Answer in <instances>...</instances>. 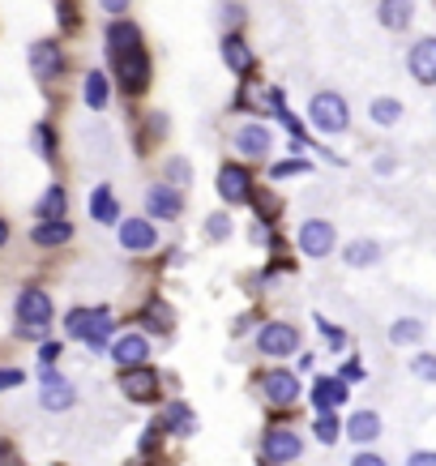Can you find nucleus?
<instances>
[{"mask_svg":"<svg viewBox=\"0 0 436 466\" xmlns=\"http://www.w3.org/2000/svg\"><path fill=\"white\" fill-rule=\"evenodd\" d=\"M316 330H321V334H325V338H330L334 346H342V343H346V334H342L339 325H330L325 317H316Z\"/></svg>","mask_w":436,"mask_h":466,"instance_id":"58836bf2","label":"nucleus"},{"mask_svg":"<svg viewBox=\"0 0 436 466\" xmlns=\"http://www.w3.org/2000/svg\"><path fill=\"white\" fill-rule=\"evenodd\" d=\"M112 65H116V74H121L124 95H142L145 86H150V56H145V48L124 51V56H116Z\"/></svg>","mask_w":436,"mask_h":466,"instance_id":"6e6552de","label":"nucleus"},{"mask_svg":"<svg viewBox=\"0 0 436 466\" xmlns=\"http://www.w3.org/2000/svg\"><path fill=\"white\" fill-rule=\"evenodd\" d=\"M0 466H18V458H13V449H9V445H0Z\"/></svg>","mask_w":436,"mask_h":466,"instance_id":"a18cd8bd","label":"nucleus"},{"mask_svg":"<svg viewBox=\"0 0 436 466\" xmlns=\"http://www.w3.org/2000/svg\"><path fill=\"white\" fill-rule=\"evenodd\" d=\"M257 351H261V355H274V360L295 355V351H300V330L287 325V321H269V325L257 330Z\"/></svg>","mask_w":436,"mask_h":466,"instance_id":"39448f33","label":"nucleus"},{"mask_svg":"<svg viewBox=\"0 0 436 466\" xmlns=\"http://www.w3.org/2000/svg\"><path fill=\"white\" fill-rule=\"evenodd\" d=\"M351 466H385V458H381V454H360Z\"/></svg>","mask_w":436,"mask_h":466,"instance_id":"c03bdc74","label":"nucleus"},{"mask_svg":"<svg viewBox=\"0 0 436 466\" xmlns=\"http://www.w3.org/2000/svg\"><path fill=\"white\" fill-rule=\"evenodd\" d=\"M107 355H112L121 369H137V364H145V355H150V343H145L142 334H121Z\"/></svg>","mask_w":436,"mask_h":466,"instance_id":"f3484780","label":"nucleus"},{"mask_svg":"<svg viewBox=\"0 0 436 466\" xmlns=\"http://www.w3.org/2000/svg\"><path fill=\"white\" fill-rule=\"evenodd\" d=\"M308 120H313L316 133H330V137H339L351 128V107H346V98L334 95V90H321L313 95L308 103Z\"/></svg>","mask_w":436,"mask_h":466,"instance_id":"f257e3e1","label":"nucleus"},{"mask_svg":"<svg viewBox=\"0 0 436 466\" xmlns=\"http://www.w3.org/2000/svg\"><path fill=\"white\" fill-rule=\"evenodd\" d=\"M121 393L128 398V402H154V398H159V372H150L145 364H137V369H124Z\"/></svg>","mask_w":436,"mask_h":466,"instance_id":"9b49d317","label":"nucleus"},{"mask_svg":"<svg viewBox=\"0 0 436 466\" xmlns=\"http://www.w3.org/2000/svg\"><path fill=\"white\" fill-rule=\"evenodd\" d=\"M4 245H9V222L0 219V248H4Z\"/></svg>","mask_w":436,"mask_h":466,"instance_id":"de8ad7c7","label":"nucleus"},{"mask_svg":"<svg viewBox=\"0 0 436 466\" xmlns=\"http://www.w3.org/2000/svg\"><path fill=\"white\" fill-rule=\"evenodd\" d=\"M145 325H150V330H159V334L171 330V308L163 304V299H154V304L145 308Z\"/></svg>","mask_w":436,"mask_h":466,"instance_id":"473e14b6","label":"nucleus"},{"mask_svg":"<svg viewBox=\"0 0 436 466\" xmlns=\"http://www.w3.org/2000/svg\"><path fill=\"white\" fill-rule=\"evenodd\" d=\"M137 48H142V30L133 22H112V30H107V51H112V60L124 56V51H137Z\"/></svg>","mask_w":436,"mask_h":466,"instance_id":"aec40b11","label":"nucleus"},{"mask_svg":"<svg viewBox=\"0 0 436 466\" xmlns=\"http://www.w3.org/2000/svg\"><path fill=\"white\" fill-rule=\"evenodd\" d=\"M222 26H227V30H240V26H244V9H240V4H227V9H222Z\"/></svg>","mask_w":436,"mask_h":466,"instance_id":"ea45409f","label":"nucleus"},{"mask_svg":"<svg viewBox=\"0 0 436 466\" xmlns=\"http://www.w3.org/2000/svg\"><path fill=\"white\" fill-rule=\"evenodd\" d=\"M342 261H346V266H355V270L377 266V261H381V245H377V240H355V245L342 248Z\"/></svg>","mask_w":436,"mask_h":466,"instance_id":"a878e982","label":"nucleus"},{"mask_svg":"<svg viewBox=\"0 0 436 466\" xmlns=\"http://www.w3.org/2000/svg\"><path fill=\"white\" fill-rule=\"evenodd\" d=\"M159 428H167V432H175V437H193V432H197V416L184 407V402H171L167 411L159 416Z\"/></svg>","mask_w":436,"mask_h":466,"instance_id":"4be33fe9","label":"nucleus"},{"mask_svg":"<svg viewBox=\"0 0 436 466\" xmlns=\"http://www.w3.org/2000/svg\"><path fill=\"white\" fill-rule=\"evenodd\" d=\"M407 466H436V454L432 449H419V454H411V462Z\"/></svg>","mask_w":436,"mask_h":466,"instance_id":"a19ab883","label":"nucleus"},{"mask_svg":"<svg viewBox=\"0 0 436 466\" xmlns=\"http://www.w3.org/2000/svg\"><path fill=\"white\" fill-rule=\"evenodd\" d=\"M304 454V437L295 432V428H269L266 437H261V458L269 466H287L295 462Z\"/></svg>","mask_w":436,"mask_h":466,"instance_id":"20e7f679","label":"nucleus"},{"mask_svg":"<svg viewBox=\"0 0 436 466\" xmlns=\"http://www.w3.org/2000/svg\"><path fill=\"white\" fill-rule=\"evenodd\" d=\"M231 231H236V227H231V214H210V219H206V236H210V240H231Z\"/></svg>","mask_w":436,"mask_h":466,"instance_id":"72a5a7b5","label":"nucleus"},{"mask_svg":"<svg viewBox=\"0 0 436 466\" xmlns=\"http://www.w3.org/2000/svg\"><path fill=\"white\" fill-rule=\"evenodd\" d=\"M218 197H222V201H231V206H244V201H253V175L244 172L240 163H227V167H218Z\"/></svg>","mask_w":436,"mask_h":466,"instance_id":"1a4fd4ad","label":"nucleus"},{"mask_svg":"<svg viewBox=\"0 0 436 466\" xmlns=\"http://www.w3.org/2000/svg\"><path fill=\"white\" fill-rule=\"evenodd\" d=\"M261 393L274 407H291V402H300V377L287 369H274L261 377Z\"/></svg>","mask_w":436,"mask_h":466,"instance_id":"9d476101","label":"nucleus"},{"mask_svg":"<svg viewBox=\"0 0 436 466\" xmlns=\"http://www.w3.org/2000/svg\"><path fill=\"white\" fill-rule=\"evenodd\" d=\"M121 245L128 252H150V248L159 245V236H154V227L145 219H124L121 222Z\"/></svg>","mask_w":436,"mask_h":466,"instance_id":"a211bd4d","label":"nucleus"},{"mask_svg":"<svg viewBox=\"0 0 436 466\" xmlns=\"http://www.w3.org/2000/svg\"><path fill=\"white\" fill-rule=\"evenodd\" d=\"M39 402H43V411H69L73 402H77V390L43 364V398H39Z\"/></svg>","mask_w":436,"mask_h":466,"instance_id":"dca6fc26","label":"nucleus"},{"mask_svg":"<svg viewBox=\"0 0 436 466\" xmlns=\"http://www.w3.org/2000/svg\"><path fill=\"white\" fill-rule=\"evenodd\" d=\"M30 69H35L39 82H56V77L65 74V51H60V43L39 39V43L30 48Z\"/></svg>","mask_w":436,"mask_h":466,"instance_id":"f8f14e48","label":"nucleus"},{"mask_svg":"<svg viewBox=\"0 0 436 466\" xmlns=\"http://www.w3.org/2000/svg\"><path fill=\"white\" fill-rule=\"evenodd\" d=\"M107 95H112V90H107V74H103V69H90L86 82H82L86 107H90V112H103V107H107Z\"/></svg>","mask_w":436,"mask_h":466,"instance_id":"393cba45","label":"nucleus"},{"mask_svg":"<svg viewBox=\"0 0 436 466\" xmlns=\"http://www.w3.org/2000/svg\"><path fill=\"white\" fill-rule=\"evenodd\" d=\"M304 172H313V163H308V159H287V163L269 167V175H274V180H291V175H304Z\"/></svg>","mask_w":436,"mask_h":466,"instance_id":"c9c22d12","label":"nucleus"},{"mask_svg":"<svg viewBox=\"0 0 436 466\" xmlns=\"http://www.w3.org/2000/svg\"><path fill=\"white\" fill-rule=\"evenodd\" d=\"M419 338H424V321L402 317V321H393V325H389V343H393V346H415Z\"/></svg>","mask_w":436,"mask_h":466,"instance_id":"c85d7f7f","label":"nucleus"},{"mask_svg":"<svg viewBox=\"0 0 436 466\" xmlns=\"http://www.w3.org/2000/svg\"><path fill=\"white\" fill-rule=\"evenodd\" d=\"M346 437H351L355 445H372L377 437H381V416H377V411H360V416H351Z\"/></svg>","mask_w":436,"mask_h":466,"instance_id":"b1692460","label":"nucleus"},{"mask_svg":"<svg viewBox=\"0 0 436 466\" xmlns=\"http://www.w3.org/2000/svg\"><path fill=\"white\" fill-rule=\"evenodd\" d=\"M218 51H222V65H227L236 77H248L253 69H257V56H253V48L240 39V30H227V35H222V48H218Z\"/></svg>","mask_w":436,"mask_h":466,"instance_id":"ddd939ff","label":"nucleus"},{"mask_svg":"<svg viewBox=\"0 0 436 466\" xmlns=\"http://www.w3.org/2000/svg\"><path fill=\"white\" fill-rule=\"evenodd\" d=\"M295 245L304 257H330L334 245H339V231H334V222L325 219H308L300 231H295Z\"/></svg>","mask_w":436,"mask_h":466,"instance_id":"423d86ee","label":"nucleus"},{"mask_svg":"<svg viewBox=\"0 0 436 466\" xmlns=\"http://www.w3.org/2000/svg\"><path fill=\"white\" fill-rule=\"evenodd\" d=\"M415 377H419V381H436V360L432 355H419V360H415Z\"/></svg>","mask_w":436,"mask_h":466,"instance_id":"e433bc0d","label":"nucleus"},{"mask_svg":"<svg viewBox=\"0 0 436 466\" xmlns=\"http://www.w3.org/2000/svg\"><path fill=\"white\" fill-rule=\"evenodd\" d=\"M35 150H39V159H56V137H51L48 124H35Z\"/></svg>","mask_w":436,"mask_h":466,"instance_id":"f704fd0d","label":"nucleus"},{"mask_svg":"<svg viewBox=\"0 0 436 466\" xmlns=\"http://www.w3.org/2000/svg\"><path fill=\"white\" fill-rule=\"evenodd\" d=\"M407 69H411V77L419 82V86H432L436 82V39H419V43H411V51H407Z\"/></svg>","mask_w":436,"mask_h":466,"instance_id":"2eb2a0df","label":"nucleus"},{"mask_svg":"<svg viewBox=\"0 0 436 466\" xmlns=\"http://www.w3.org/2000/svg\"><path fill=\"white\" fill-rule=\"evenodd\" d=\"M98 4H103V9L112 13V18H121V13L128 9V4H133V0H98Z\"/></svg>","mask_w":436,"mask_h":466,"instance_id":"79ce46f5","label":"nucleus"},{"mask_svg":"<svg viewBox=\"0 0 436 466\" xmlns=\"http://www.w3.org/2000/svg\"><path fill=\"white\" fill-rule=\"evenodd\" d=\"M313 402H316V411H339L342 402H346V385H342V377H325V381H316Z\"/></svg>","mask_w":436,"mask_h":466,"instance_id":"5701e85b","label":"nucleus"},{"mask_svg":"<svg viewBox=\"0 0 436 466\" xmlns=\"http://www.w3.org/2000/svg\"><path fill=\"white\" fill-rule=\"evenodd\" d=\"M112 321L116 317H112L107 308H95V313H90V308H77V313L65 321V330H69L73 338H82L90 351H103V346H107V334H112Z\"/></svg>","mask_w":436,"mask_h":466,"instance_id":"7ed1b4c3","label":"nucleus"},{"mask_svg":"<svg viewBox=\"0 0 436 466\" xmlns=\"http://www.w3.org/2000/svg\"><path fill=\"white\" fill-rule=\"evenodd\" d=\"M339 437H342L339 416H334V411H321V416H316V441H321V445H334Z\"/></svg>","mask_w":436,"mask_h":466,"instance_id":"2f4dec72","label":"nucleus"},{"mask_svg":"<svg viewBox=\"0 0 436 466\" xmlns=\"http://www.w3.org/2000/svg\"><path fill=\"white\" fill-rule=\"evenodd\" d=\"M231 146L240 150L244 159H266L274 146V133H269V124H244V128H236Z\"/></svg>","mask_w":436,"mask_h":466,"instance_id":"4468645a","label":"nucleus"},{"mask_svg":"<svg viewBox=\"0 0 436 466\" xmlns=\"http://www.w3.org/2000/svg\"><path fill=\"white\" fill-rule=\"evenodd\" d=\"M145 214H154V219H163V222H175L180 214H184V197H180V189L167 184V180L150 184V189H145Z\"/></svg>","mask_w":436,"mask_h":466,"instance_id":"0eeeda50","label":"nucleus"},{"mask_svg":"<svg viewBox=\"0 0 436 466\" xmlns=\"http://www.w3.org/2000/svg\"><path fill=\"white\" fill-rule=\"evenodd\" d=\"M65 210H69V193H65L60 184H51L48 193L35 201V214H39V219H65Z\"/></svg>","mask_w":436,"mask_h":466,"instance_id":"bb28decb","label":"nucleus"},{"mask_svg":"<svg viewBox=\"0 0 436 466\" xmlns=\"http://www.w3.org/2000/svg\"><path fill=\"white\" fill-rule=\"evenodd\" d=\"M377 18L385 30H407L415 18V0H381V9H377Z\"/></svg>","mask_w":436,"mask_h":466,"instance_id":"412c9836","label":"nucleus"},{"mask_svg":"<svg viewBox=\"0 0 436 466\" xmlns=\"http://www.w3.org/2000/svg\"><path fill=\"white\" fill-rule=\"evenodd\" d=\"M30 240L39 248H60L73 240V227L65 219H39V227L30 231Z\"/></svg>","mask_w":436,"mask_h":466,"instance_id":"6ab92c4d","label":"nucleus"},{"mask_svg":"<svg viewBox=\"0 0 436 466\" xmlns=\"http://www.w3.org/2000/svg\"><path fill=\"white\" fill-rule=\"evenodd\" d=\"M56 355H60V343H43V346H39V360H43V364H51Z\"/></svg>","mask_w":436,"mask_h":466,"instance_id":"37998d69","label":"nucleus"},{"mask_svg":"<svg viewBox=\"0 0 436 466\" xmlns=\"http://www.w3.org/2000/svg\"><path fill=\"white\" fill-rule=\"evenodd\" d=\"M18 334H26V338H43L51 325V295L43 291V287H26L22 295H18Z\"/></svg>","mask_w":436,"mask_h":466,"instance_id":"f03ea898","label":"nucleus"},{"mask_svg":"<svg viewBox=\"0 0 436 466\" xmlns=\"http://www.w3.org/2000/svg\"><path fill=\"white\" fill-rule=\"evenodd\" d=\"M90 214H95L98 222H116V219H121V206H116V197H112L107 184H98L95 193H90Z\"/></svg>","mask_w":436,"mask_h":466,"instance_id":"cd10ccee","label":"nucleus"},{"mask_svg":"<svg viewBox=\"0 0 436 466\" xmlns=\"http://www.w3.org/2000/svg\"><path fill=\"white\" fill-rule=\"evenodd\" d=\"M368 116L389 128V124L402 120V103H398V98H385V95H381V98H372V103H368Z\"/></svg>","mask_w":436,"mask_h":466,"instance_id":"c756f323","label":"nucleus"},{"mask_svg":"<svg viewBox=\"0 0 436 466\" xmlns=\"http://www.w3.org/2000/svg\"><path fill=\"white\" fill-rule=\"evenodd\" d=\"M18 385H26V377L18 369H0V393L4 390H18Z\"/></svg>","mask_w":436,"mask_h":466,"instance_id":"4c0bfd02","label":"nucleus"},{"mask_svg":"<svg viewBox=\"0 0 436 466\" xmlns=\"http://www.w3.org/2000/svg\"><path fill=\"white\" fill-rule=\"evenodd\" d=\"M342 377H346V381H360L363 372H360V364H346V369H342Z\"/></svg>","mask_w":436,"mask_h":466,"instance_id":"49530a36","label":"nucleus"},{"mask_svg":"<svg viewBox=\"0 0 436 466\" xmlns=\"http://www.w3.org/2000/svg\"><path fill=\"white\" fill-rule=\"evenodd\" d=\"M163 180H167V184H175V189H184V184L193 180V163H189V159H180V154H175V159H167V163H163Z\"/></svg>","mask_w":436,"mask_h":466,"instance_id":"7c9ffc66","label":"nucleus"}]
</instances>
